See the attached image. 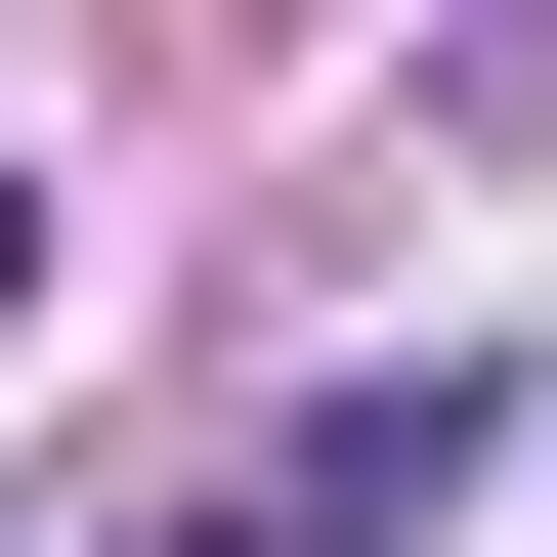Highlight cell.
<instances>
[{"mask_svg": "<svg viewBox=\"0 0 557 557\" xmlns=\"http://www.w3.org/2000/svg\"><path fill=\"white\" fill-rule=\"evenodd\" d=\"M515 472V344H386V386H300V472L214 515V557H386V515H472Z\"/></svg>", "mask_w": 557, "mask_h": 557, "instance_id": "obj_1", "label": "cell"}, {"mask_svg": "<svg viewBox=\"0 0 557 557\" xmlns=\"http://www.w3.org/2000/svg\"><path fill=\"white\" fill-rule=\"evenodd\" d=\"M0 300H44V172H0Z\"/></svg>", "mask_w": 557, "mask_h": 557, "instance_id": "obj_2", "label": "cell"}]
</instances>
